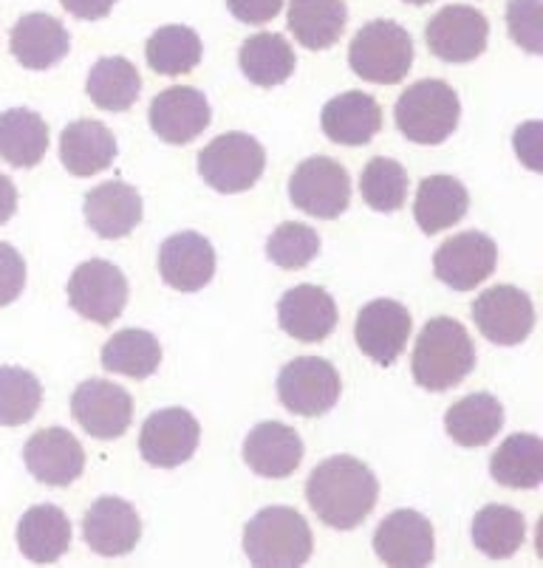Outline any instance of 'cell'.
Returning <instances> with one entry per match:
<instances>
[{"mask_svg": "<svg viewBox=\"0 0 543 568\" xmlns=\"http://www.w3.org/2000/svg\"><path fill=\"white\" fill-rule=\"evenodd\" d=\"M396 128L416 144H442L462 119L459 94L442 80H419L396 100Z\"/></svg>", "mask_w": 543, "mask_h": 568, "instance_id": "4", "label": "cell"}, {"mask_svg": "<svg viewBox=\"0 0 543 568\" xmlns=\"http://www.w3.org/2000/svg\"><path fill=\"white\" fill-rule=\"evenodd\" d=\"M374 551L385 566H428L436 555L431 520L416 509H396L376 526Z\"/></svg>", "mask_w": 543, "mask_h": 568, "instance_id": "16", "label": "cell"}, {"mask_svg": "<svg viewBox=\"0 0 543 568\" xmlns=\"http://www.w3.org/2000/svg\"><path fill=\"white\" fill-rule=\"evenodd\" d=\"M86 91L102 111H128L142 94V77L125 57H102L88 71Z\"/></svg>", "mask_w": 543, "mask_h": 568, "instance_id": "33", "label": "cell"}, {"mask_svg": "<svg viewBox=\"0 0 543 568\" xmlns=\"http://www.w3.org/2000/svg\"><path fill=\"white\" fill-rule=\"evenodd\" d=\"M69 303L80 317L97 325H111L128 306V281L111 261H86L69 281Z\"/></svg>", "mask_w": 543, "mask_h": 568, "instance_id": "9", "label": "cell"}, {"mask_svg": "<svg viewBox=\"0 0 543 568\" xmlns=\"http://www.w3.org/2000/svg\"><path fill=\"white\" fill-rule=\"evenodd\" d=\"M405 3H413V7H425V3H431V0H405Z\"/></svg>", "mask_w": 543, "mask_h": 568, "instance_id": "47", "label": "cell"}, {"mask_svg": "<svg viewBox=\"0 0 543 568\" xmlns=\"http://www.w3.org/2000/svg\"><path fill=\"white\" fill-rule=\"evenodd\" d=\"M244 462L261 478H289L303 462V438L281 422H261L244 438Z\"/></svg>", "mask_w": 543, "mask_h": 568, "instance_id": "23", "label": "cell"}, {"mask_svg": "<svg viewBox=\"0 0 543 568\" xmlns=\"http://www.w3.org/2000/svg\"><path fill=\"white\" fill-rule=\"evenodd\" d=\"M9 45H12L14 60H18L23 69L46 71L69 54L71 38L69 29H66L57 18L43 12H32L23 14V18L12 26Z\"/></svg>", "mask_w": 543, "mask_h": 568, "instance_id": "22", "label": "cell"}, {"mask_svg": "<svg viewBox=\"0 0 543 568\" xmlns=\"http://www.w3.org/2000/svg\"><path fill=\"white\" fill-rule=\"evenodd\" d=\"M312 549V529L292 506H267L244 529V551L252 566H303Z\"/></svg>", "mask_w": 543, "mask_h": 568, "instance_id": "3", "label": "cell"}, {"mask_svg": "<svg viewBox=\"0 0 543 568\" xmlns=\"http://www.w3.org/2000/svg\"><path fill=\"white\" fill-rule=\"evenodd\" d=\"M487 18L479 9L462 3L439 9L425 29L428 49L444 63H473L487 49Z\"/></svg>", "mask_w": 543, "mask_h": 568, "instance_id": "12", "label": "cell"}, {"mask_svg": "<svg viewBox=\"0 0 543 568\" xmlns=\"http://www.w3.org/2000/svg\"><path fill=\"white\" fill-rule=\"evenodd\" d=\"M148 116L150 128L162 142L190 144L207 131L213 111H210V102L201 91L190 85H173L153 97Z\"/></svg>", "mask_w": 543, "mask_h": 568, "instance_id": "18", "label": "cell"}, {"mask_svg": "<svg viewBox=\"0 0 543 568\" xmlns=\"http://www.w3.org/2000/svg\"><path fill=\"white\" fill-rule=\"evenodd\" d=\"M349 23L343 0H289V32L300 45L325 51L338 43Z\"/></svg>", "mask_w": 543, "mask_h": 568, "instance_id": "30", "label": "cell"}, {"mask_svg": "<svg viewBox=\"0 0 543 568\" xmlns=\"http://www.w3.org/2000/svg\"><path fill=\"white\" fill-rule=\"evenodd\" d=\"M338 368L320 356H298L278 376V396L289 413L303 418L325 416L340 402Z\"/></svg>", "mask_w": 543, "mask_h": 568, "instance_id": "8", "label": "cell"}, {"mask_svg": "<svg viewBox=\"0 0 543 568\" xmlns=\"http://www.w3.org/2000/svg\"><path fill=\"white\" fill-rule=\"evenodd\" d=\"M18 549L26 560L57 562L71 549V520L54 504H38L26 509L18 524Z\"/></svg>", "mask_w": 543, "mask_h": 568, "instance_id": "26", "label": "cell"}, {"mask_svg": "<svg viewBox=\"0 0 543 568\" xmlns=\"http://www.w3.org/2000/svg\"><path fill=\"white\" fill-rule=\"evenodd\" d=\"M278 323L298 343H323L338 328V306L325 288L303 283L281 297Z\"/></svg>", "mask_w": 543, "mask_h": 568, "instance_id": "21", "label": "cell"}, {"mask_svg": "<svg viewBox=\"0 0 543 568\" xmlns=\"http://www.w3.org/2000/svg\"><path fill=\"white\" fill-rule=\"evenodd\" d=\"M43 402V385L26 368H0V427H20L32 422Z\"/></svg>", "mask_w": 543, "mask_h": 568, "instance_id": "38", "label": "cell"}, {"mask_svg": "<svg viewBox=\"0 0 543 568\" xmlns=\"http://www.w3.org/2000/svg\"><path fill=\"white\" fill-rule=\"evenodd\" d=\"M238 63H241V71L252 85L275 88L294 74L298 57H294V49L283 34L261 32L241 45Z\"/></svg>", "mask_w": 543, "mask_h": 568, "instance_id": "34", "label": "cell"}, {"mask_svg": "<svg viewBox=\"0 0 543 568\" xmlns=\"http://www.w3.org/2000/svg\"><path fill=\"white\" fill-rule=\"evenodd\" d=\"M71 413L88 436L113 442L125 436L133 422V399L125 387L108 379H88L71 396Z\"/></svg>", "mask_w": 543, "mask_h": 568, "instance_id": "13", "label": "cell"}, {"mask_svg": "<svg viewBox=\"0 0 543 568\" xmlns=\"http://www.w3.org/2000/svg\"><path fill=\"white\" fill-rule=\"evenodd\" d=\"M499 263V246L484 232H459L448 237L433 255V272L444 286L473 292L487 281Z\"/></svg>", "mask_w": 543, "mask_h": 568, "instance_id": "11", "label": "cell"}, {"mask_svg": "<svg viewBox=\"0 0 543 568\" xmlns=\"http://www.w3.org/2000/svg\"><path fill=\"white\" fill-rule=\"evenodd\" d=\"M470 210V195L453 175H428L416 190L413 219L425 235H436L459 224Z\"/></svg>", "mask_w": 543, "mask_h": 568, "instance_id": "28", "label": "cell"}, {"mask_svg": "<svg viewBox=\"0 0 543 568\" xmlns=\"http://www.w3.org/2000/svg\"><path fill=\"white\" fill-rule=\"evenodd\" d=\"M49 151V125L29 108L0 113V159L12 168H38Z\"/></svg>", "mask_w": 543, "mask_h": 568, "instance_id": "29", "label": "cell"}, {"mask_svg": "<svg viewBox=\"0 0 543 568\" xmlns=\"http://www.w3.org/2000/svg\"><path fill=\"white\" fill-rule=\"evenodd\" d=\"M490 475L506 489H535L543 484V442L532 433L504 438L490 458Z\"/></svg>", "mask_w": 543, "mask_h": 568, "instance_id": "32", "label": "cell"}, {"mask_svg": "<svg viewBox=\"0 0 543 568\" xmlns=\"http://www.w3.org/2000/svg\"><path fill=\"white\" fill-rule=\"evenodd\" d=\"M318 230L298 221H283L267 241V257L281 268H303L318 257Z\"/></svg>", "mask_w": 543, "mask_h": 568, "instance_id": "40", "label": "cell"}, {"mask_svg": "<svg viewBox=\"0 0 543 568\" xmlns=\"http://www.w3.org/2000/svg\"><path fill=\"white\" fill-rule=\"evenodd\" d=\"M162 365V345L150 332L142 328H125L117 332L102 345V368L108 374L131 376V379H148Z\"/></svg>", "mask_w": 543, "mask_h": 568, "instance_id": "35", "label": "cell"}, {"mask_svg": "<svg viewBox=\"0 0 543 568\" xmlns=\"http://www.w3.org/2000/svg\"><path fill=\"white\" fill-rule=\"evenodd\" d=\"M413 320L402 303L396 301H371L369 306H362L356 314L354 339L360 351L376 365L388 368L405 351L408 339H411Z\"/></svg>", "mask_w": 543, "mask_h": 568, "instance_id": "15", "label": "cell"}, {"mask_svg": "<svg viewBox=\"0 0 543 568\" xmlns=\"http://www.w3.org/2000/svg\"><path fill=\"white\" fill-rule=\"evenodd\" d=\"M360 193L362 201L376 213H396L408 199V170L394 159H371L362 170Z\"/></svg>", "mask_w": 543, "mask_h": 568, "instance_id": "39", "label": "cell"}, {"mask_svg": "<svg viewBox=\"0 0 543 568\" xmlns=\"http://www.w3.org/2000/svg\"><path fill=\"white\" fill-rule=\"evenodd\" d=\"M199 442V418L184 407H164L144 418L142 433H139V453L150 467L173 469L193 458Z\"/></svg>", "mask_w": 543, "mask_h": 568, "instance_id": "10", "label": "cell"}, {"mask_svg": "<svg viewBox=\"0 0 543 568\" xmlns=\"http://www.w3.org/2000/svg\"><path fill=\"white\" fill-rule=\"evenodd\" d=\"M320 125L331 142L360 148L380 133L382 108L374 97L362 94V91H345L325 102Z\"/></svg>", "mask_w": 543, "mask_h": 568, "instance_id": "25", "label": "cell"}, {"mask_svg": "<svg viewBox=\"0 0 543 568\" xmlns=\"http://www.w3.org/2000/svg\"><path fill=\"white\" fill-rule=\"evenodd\" d=\"M526 520L519 509L490 504L473 518V544L490 560H506L524 546Z\"/></svg>", "mask_w": 543, "mask_h": 568, "instance_id": "36", "label": "cell"}, {"mask_svg": "<svg viewBox=\"0 0 543 568\" xmlns=\"http://www.w3.org/2000/svg\"><path fill=\"white\" fill-rule=\"evenodd\" d=\"M26 286V261L12 244L0 241V308L12 306L23 294Z\"/></svg>", "mask_w": 543, "mask_h": 568, "instance_id": "42", "label": "cell"}, {"mask_svg": "<svg viewBox=\"0 0 543 568\" xmlns=\"http://www.w3.org/2000/svg\"><path fill=\"white\" fill-rule=\"evenodd\" d=\"M504 427V407L493 394H470L444 413V430L462 447H484Z\"/></svg>", "mask_w": 543, "mask_h": 568, "instance_id": "31", "label": "cell"}, {"mask_svg": "<svg viewBox=\"0 0 543 568\" xmlns=\"http://www.w3.org/2000/svg\"><path fill=\"white\" fill-rule=\"evenodd\" d=\"M232 18L250 26H263L275 20L283 9V0H227Z\"/></svg>", "mask_w": 543, "mask_h": 568, "instance_id": "43", "label": "cell"}, {"mask_svg": "<svg viewBox=\"0 0 543 568\" xmlns=\"http://www.w3.org/2000/svg\"><path fill=\"white\" fill-rule=\"evenodd\" d=\"M159 275L175 292H199L215 275L213 244L199 232H175L159 246Z\"/></svg>", "mask_w": 543, "mask_h": 568, "instance_id": "20", "label": "cell"}, {"mask_svg": "<svg viewBox=\"0 0 543 568\" xmlns=\"http://www.w3.org/2000/svg\"><path fill=\"white\" fill-rule=\"evenodd\" d=\"M23 462L46 487H69L86 469V450L63 427H46L26 442Z\"/></svg>", "mask_w": 543, "mask_h": 568, "instance_id": "19", "label": "cell"}, {"mask_svg": "<svg viewBox=\"0 0 543 568\" xmlns=\"http://www.w3.org/2000/svg\"><path fill=\"white\" fill-rule=\"evenodd\" d=\"M289 199L312 219H340L351 204L349 170L329 156H312L294 168Z\"/></svg>", "mask_w": 543, "mask_h": 568, "instance_id": "7", "label": "cell"}, {"mask_svg": "<svg viewBox=\"0 0 543 568\" xmlns=\"http://www.w3.org/2000/svg\"><path fill=\"white\" fill-rule=\"evenodd\" d=\"M515 151L530 170H541V125L526 122L515 131Z\"/></svg>", "mask_w": 543, "mask_h": 568, "instance_id": "44", "label": "cell"}, {"mask_svg": "<svg viewBox=\"0 0 543 568\" xmlns=\"http://www.w3.org/2000/svg\"><path fill=\"white\" fill-rule=\"evenodd\" d=\"M14 213H18V190L9 175L0 173V224H7Z\"/></svg>", "mask_w": 543, "mask_h": 568, "instance_id": "46", "label": "cell"}, {"mask_svg": "<svg viewBox=\"0 0 543 568\" xmlns=\"http://www.w3.org/2000/svg\"><path fill=\"white\" fill-rule=\"evenodd\" d=\"M201 54H204L201 38L188 26H162L159 32L150 34L144 45L148 65L164 77L190 74L201 63Z\"/></svg>", "mask_w": 543, "mask_h": 568, "instance_id": "37", "label": "cell"}, {"mask_svg": "<svg viewBox=\"0 0 543 568\" xmlns=\"http://www.w3.org/2000/svg\"><path fill=\"white\" fill-rule=\"evenodd\" d=\"M117 0H60V7L80 20H102L111 14Z\"/></svg>", "mask_w": 543, "mask_h": 568, "instance_id": "45", "label": "cell"}, {"mask_svg": "<svg viewBox=\"0 0 543 568\" xmlns=\"http://www.w3.org/2000/svg\"><path fill=\"white\" fill-rule=\"evenodd\" d=\"M82 537L88 549L100 557L131 555L142 537V520L125 498L102 495L82 518Z\"/></svg>", "mask_w": 543, "mask_h": 568, "instance_id": "17", "label": "cell"}, {"mask_svg": "<svg viewBox=\"0 0 543 568\" xmlns=\"http://www.w3.org/2000/svg\"><path fill=\"white\" fill-rule=\"evenodd\" d=\"M349 65L365 82L396 85L413 65L411 34L394 20H371L351 40Z\"/></svg>", "mask_w": 543, "mask_h": 568, "instance_id": "5", "label": "cell"}, {"mask_svg": "<svg viewBox=\"0 0 543 568\" xmlns=\"http://www.w3.org/2000/svg\"><path fill=\"white\" fill-rule=\"evenodd\" d=\"M60 159L71 175H97L108 170L117 159V139L111 128L97 119H77L60 136Z\"/></svg>", "mask_w": 543, "mask_h": 568, "instance_id": "27", "label": "cell"}, {"mask_svg": "<svg viewBox=\"0 0 543 568\" xmlns=\"http://www.w3.org/2000/svg\"><path fill=\"white\" fill-rule=\"evenodd\" d=\"M267 168V151L255 136L241 131L215 136L199 153V173L207 184L219 193H244L255 187V182Z\"/></svg>", "mask_w": 543, "mask_h": 568, "instance_id": "6", "label": "cell"}, {"mask_svg": "<svg viewBox=\"0 0 543 568\" xmlns=\"http://www.w3.org/2000/svg\"><path fill=\"white\" fill-rule=\"evenodd\" d=\"M411 368L416 385L433 394L462 385L475 368V345L467 328L453 317L428 320L419 332Z\"/></svg>", "mask_w": 543, "mask_h": 568, "instance_id": "2", "label": "cell"}, {"mask_svg": "<svg viewBox=\"0 0 543 568\" xmlns=\"http://www.w3.org/2000/svg\"><path fill=\"white\" fill-rule=\"evenodd\" d=\"M479 332L495 345H521L535 328V306L519 286H493L473 303Z\"/></svg>", "mask_w": 543, "mask_h": 568, "instance_id": "14", "label": "cell"}, {"mask_svg": "<svg viewBox=\"0 0 543 568\" xmlns=\"http://www.w3.org/2000/svg\"><path fill=\"white\" fill-rule=\"evenodd\" d=\"M506 29L510 38L530 54L543 51L541 0H510L506 3Z\"/></svg>", "mask_w": 543, "mask_h": 568, "instance_id": "41", "label": "cell"}, {"mask_svg": "<svg viewBox=\"0 0 543 568\" xmlns=\"http://www.w3.org/2000/svg\"><path fill=\"white\" fill-rule=\"evenodd\" d=\"M380 481L374 469L360 458L334 456L312 469L306 481V500L325 526L340 531L356 529L374 513Z\"/></svg>", "mask_w": 543, "mask_h": 568, "instance_id": "1", "label": "cell"}, {"mask_svg": "<svg viewBox=\"0 0 543 568\" xmlns=\"http://www.w3.org/2000/svg\"><path fill=\"white\" fill-rule=\"evenodd\" d=\"M82 213L97 235L117 241L131 235L142 221V195L125 182H105L86 195Z\"/></svg>", "mask_w": 543, "mask_h": 568, "instance_id": "24", "label": "cell"}]
</instances>
